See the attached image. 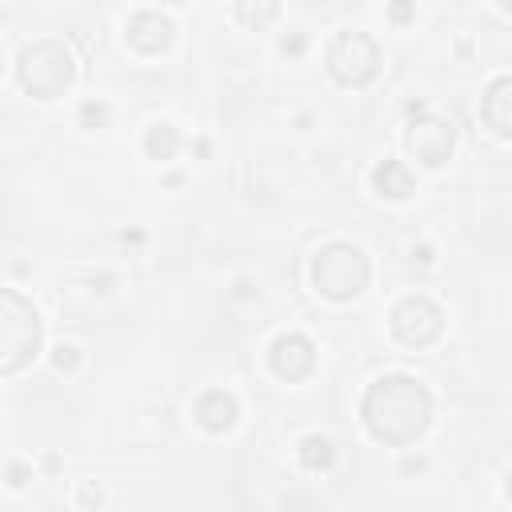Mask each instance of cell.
Segmentation results:
<instances>
[{"instance_id":"6da1fadb","label":"cell","mask_w":512,"mask_h":512,"mask_svg":"<svg viewBox=\"0 0 512 512\" xmlns=\"http://www.w3.org/2000/svg\"><path fill=\"white\" fill-rule=\"evenodd\" d=\"M360 416H364V428L388 444V448H404L412 444L428 420H432V396L428 388L416 380V376H380L368 392H364V404H360Z\"/></svg>"},{"instance_id":"7a4b0ae2","label":"cell","mask_w":512,"mask_h":512,"mask_svg":"<svg viewBox=\"0 0 512 512\" xmlns=\"http://www.w3.org/2000/svg\"><path fill=\"white\" fill-rule=\"evenodd\" d=\"M36 352H40V316L20 292L4 288L0 292V372L4 376L20 372Z\"/></svg>"},{"instance_id":"3957f363","label":"cell","mask_w":512,"mask_h":512,"mask_svg":"<svg viewBox=\"0 0 512 512\" xmlns=\"http://www.w3.org/2000/svg\"><path fill=\"white\" fill-rule=\"evenodd\" d=\"M372 268H368V256L356 248V244H324L316 256H312V284L320 296L328 300H352L364 292Z\"/></svg>"},{"instance_id":"277c9868","label":"cell","mask_w":512,"mask_h":512,"mask_svg":"<svg viewBox=\"0 0 512 512\" xmlns=\"http://www.w3.org/2000/svg\"><path fill=\"white\" fill-rule=\"evenodd\" d=\"M16 76H20V88L36 100H56L68 92L72 84V56L60 40H36L20 52V64H16Z\"/></svg>"},{"instance_id":"5b68a950","label":"cell","mask_w":512,"mask_h":512,"mask_svg":"<svg viewBox=\"0 0 512 512\" xmlns=\"http://www.w3.org/2000/svg\"><path fill=\"white\" fill-rule=\"evenodd\" d=\"M328 72L344 88H364L380 72V44L368 32H340L328 44Z\"/></svg>"},{"instance_id":"8992f818","label":"cell","mask_w":512,"mask_h":512,"mask_svg":"<svg viewBox=\"0 0 512 512\" xmlns=\"http://www.w3.org/2000/svg\"><path fill=\"white\" fill-rule=\"evenodd\" d=\"M440 328H444V316L428 296H404L392 308V336L404 348H428L440 336Z\"/></svg>"},{"instance_id":"52a82bcc","label":"cell","mask_w":512,"mask_h":512,"mask_svg":"<svg viewBox=\"0 0 512 512\" xmlns=\"http://www.w3.org/2000/svg\"><path fill=\"white\" fill-rule=\"evenodd\" d=\"M404 144H408V152H412L420 164L436 168V164H444V160L452 156V144H456V128H452L448 120H436V116H420V120H412V124H408V136H404Z\"/></svg>"},{"instance_id":"ba28073f","label":"cell","mask_w":512,"mask_h":512,"mask_svg":"<svg viewBox=\"0 0 512 512\" xmlns=\"http://www.w3.org/2000/svg\"><path fill=\"white\" fill-rule=\"evenodd\" d=\"M268 364H272V372H276L280 380L296 384V380H304V376L316 368V348H312L308 336H300V332H284V336L272 340V348H268Z\"/></svg>"},{"instance_id":"9c48e42d","label":"cell","mask_w":512,"mask_h":512,"mask_svg":"<svg viewBox=\"0 0 512 512\" xmlns=\"http://www.w3.org/2000/svg\"><path fill=\"white\" fill-rule=\"evenodd\" d=\"M124 40H128L136 52H144V56L164 52L168 40H172V20L160 16V12H148V8H144V12H132L128 24H124Z\"/></svg>"},{"instance_id":"30bf717a","label":"cell","mask_w":512,"mask_h":512,"mask_svg":"<svg viewBox=\"0 0 512 512\" xmlns=\"http://www.w3.org/2000/svg\"><path fill=\"white\" fill-rule=\"evenodd\" d=\"M480 116H484V124L500 140H512V76H500V80L488 84L484 104H480Z\"/></svg>"},{"instance_id":"8fae6325","label":"cell","mask_w":512,"mask_h":512,"mask_svg":"<svg viewBox=\"0 0 512 512\" xmlns=\"http://www.w3.org/2000/svg\"><path fill=\"white\" fill-rule=\"evenodd\" d=\"M196 416H200V424H204L208 432H224V428H232V420H236V400H232L224 388H212V392H204V396L196 400Z\"/></svg>"},{"instance_id":"7c38bea8","label":"cell","mask_w":512,"mask_h":512,"mask_svg":"<svg viewBox=\"0 0 512 512\" xmlns=\"http://www.w3.org/2000/svg\"><path fill=\"white\" fill-rule=\"evenodd\" d=\"M372 188L388 200H404V196H412V172L400 160H380L372 168Z\"/></svg>"},{"instance_id":"4fadbf2b","label":"cell","mask_w":512,"mask_h":512,"mask_svg":"<svg viewBox=\"0 0 512 512\" xmlns=\"http://www.w3.org/2000/svg\"><path fill=\"white\" fill-rule=\"evenodd\" d=\"M176 144H180V136H176L172 124H152L148 136H144V152L152 160H172L176 156Z\"/></svg>"},{"instance_id":"5bb4252c","label":"cell","mask_w":512,"mask_h":512,"mask_svg":"<svg viewBox=\"0 0 512 512\" xmlns=\"http://www.w3.org/2000/svg\"><path fill=\"white\" fill-rule=\"evenodd\" d=\"M300 460H304V468H328L332 464V444L324 436H304Z\"/></svg>"},{"instance_id":"9a60e30c","label":"cell","mask_w":512,"mask_h":512,"mask_svg":"<svg viewBox=\"0 0 512 512\" xmlns=\"http://www.w3.org/2000/svg\"><path fill=\"white\" fill-rule=\"evenodd\" d=\"M280 16V4H236V20L240 24H248V28H264L268 20H276Z\"/></svg>"},{"instance_id":"2e32d148","label":"cell","mask_w":512,"mask_h":512,"mask_svg":"<svg viewBox=\"0 0 512 512\" xmlns=\"http://www.w3.org/2000/svg\"><path fill=\"white\" fill-rule=\"evenodd\" d=\"M104 116H108V108H104V104H92V100H88V104L80 108V120H84L88 128H96V124H104Z\"/></svg>"},{"instance_id":"e0dca14e","label":"cell","mask_w":512,"mask_h":512,"mask_svg":"<svg viewBox=\"0 0 512 512\" xmlns=\"http://www.w3.org/2000/svg\"><path fill=\"white\" fill-rule=\"evenodd\" d=\"M52 364H56L60 372H72V368H76V348H68V344H60V348L52 352Z\"/></svg>"},{"instance_id":"ac0fdd59","label":"cell","mask_w":512,"mask_h":512,"mask_svg":"<svg viewBox=\"0 0 512 512\" xmlns=\"http://www.w3.org/2000/svg\"><path fill=\"white\" fill-rule=\"evenodd\" d=\"M388 16H392V20H408V16H412V4H392Z\"/></svg>"},{"instance_id":"d6986e66","label":"cell","mask_w":512,"mask_h":512,"mask_svg":"<svg viewBox=\"0 0 512 512\" xmlns=\"http://www.w3.org/2000/svg\"><path fill=\"white\" fill-rule=\"evenodd\" d=\"M304 48V40L300 36H292V40H284V52H300Z\"/></svg>"},{"instance_id":"ffe728a7","label":"cell","mask_w":512,"mask_h":512,"mask_svg":"<svg viewBox=\"0 0 512 512\" xmlns=\"http://www.w3.org/2000/svg\"><path fill=\"white\" fill-rule=\"evenodd\" d=\"M508 500H512V476H508Z\"/></svg>"}]
</instances>
